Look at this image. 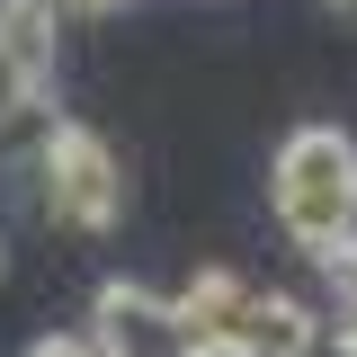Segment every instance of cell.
<instances>
[{
  "instance_id": "1",
  "label": "cell",
  "mask_w": 357,
  "mask_h": 357,
  "mask_svg": "<svg viewBox=\"0 0 357 357\" xmlns=\"http://www.w3.org/2000/svg\"><path fill=\"white\" fill-rule=\"evenodd\" d=\"M268 215L312 259L357 241V143L340 126H295L268 161Z\"/></svg>"
},
{
  "instance_id": "2",
  "label": "cell",
  "mask_w": 357,
  "mask_h": 357,
  "mask_svg": "<svg viewBox=\"0 0 357 357\" xmlns=\"http://www.w3.org/2000/svg\"><path fill=\"white\" fill-rule=\"evenodd\" d=\"M27 170H36L45 223H63V232H116V215H126V161L107 152V134L54 116L36 134V152H27Z\"/></svg>"
},
{
  "instance_id": "3",
  "label": "cell",
  "mask_w": 357,
  "mask_h": 357,
  "mask_svg": "<svg viewBox=\"0 0 357 357\" xmlns=\"http://www.w3.org/2000/svg\"><path fill=\"white\" fill-rule=\"evenodd\" d=\"M89 349L98 357H188V331H178L170 295H152L134 277H107L89 295Z\"/></svg>"
},
{
  "instance_id": "4",
  "label": "cell",
  "mask_w": 357,
  "mask_h": 357,
  "mask_svg": "<svg viewBox=\"0 0 357 357\" xmlns=\"http://www.w3.org/2000/svg\"><path fill=\"white\" fill-rule=\"evenodd\" d=\"M312 349H321V312L304 295H277V286L250 277V295L223 331V357H312Z\"/></svg>"
},
{
  "instance_id": "5",
  "label": "cell",
  "mask_w": 357,
  "mask_h": 357,
  "mask_svg": "<svg viewBox=\"0 0 357 357\" xmlns=\"http://www.w3.org/2000/svg\"><path fill=\"white\" fill-rule=\"evenodd\" d=\"M54 89V0H0V98L45 107Z\"/></svg>"
},
{
  "instance_id": "6",
  "label": "cell",
  "mask_w": 357,
  "mask_h": 357,
  "mask_svg": "<svg viewBox=\"0 0 357 357\" xmlns=\"http://www.w3.org/2000/svg\"><path fill=\"white\" fill-rule=\"evenodd\" d=\"M321 277H331V304H340V321H357V241H340V250L321 259Z\"/></svg>"
},
{
  "instance_id": "7",
  "label": "cell",
  "mask_w": 357,
  "mask_h": 357,
  "mask_svg": "<svg viewBox=\"0 0 357 357\" xmlns=\"http://www.w3.org/2000/svg\"><path fill=\"white\" fill-rule=\"evenodd\" d=\"M27 357H98V349H89V331H45L27 340Z\"/></svg>"
},
{
  "instance_id": "8",
  "label": "cell",
  "mask_w": 357,
  "mask_h": 357,
  "mask_svg": "<svg viewBox=\"0 0 357 357\" xmlns=\"http://www.w3.org/2000/svg\"><path fill=\"white\" fill-rule=\"evenodd\" d=\"M331 357H357V321H340V340H331Z\"/></svg>"
},
{
  "instance_id": "9",
  "label": "cell",
  "mask_w": 357,
  "mask_h": 357,
  "mask_svg": "<svg viewBox=\"0 0 357 357\" xmlns=\"http://www.w3.org/2000/svg\"><path fill=\"white\" fill-rule=\"evenodd\" d=\"M321 9H340V27H357V0H321Z\"/></svg>"
},
{
  "instance_id": "10",
  "label": "cell",
  "mask_w": 357,
  "mask_h": 357,
  "mask_svg": "<svg viewBox=\"0 0 357 357\" xmlns=\"http://www.w3.org/2000/svg\"><path fill=\"white\" fill-rule=\"evenodd\" d=\"M72 9H126V0H72Z\"/></svg>"
},
{
  "instance_id": "11",
  "label": "cell",
  "mask_w": 357,
  "mask_h": 357,
  "mask_svg": "<svg viewBox=\"0 0 357 357\" xmlns=\"http://www.w3.org/2000/svg\"><path fill=\"white\" fill-rule=\"evenodd\" d=\"M0 268H9V259H0Z\"/></svg>"
}]
</instances>
